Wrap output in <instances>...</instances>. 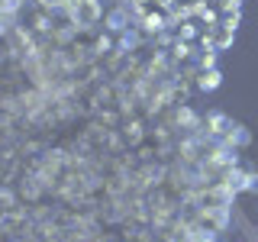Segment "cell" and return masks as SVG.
<instances>
[{
  "instance_id": "1",
  "label": "cell",
  "mask_w": 258,
  "mask_h": 242,
  "mask_svg": "<svg viewBox=\"0 0 258 242\" xmlns=\"http://www.w3.org/2000/svg\"><path fill=\"white\" fill-rule=\"evenodd\" d=\"M68 13H71V20H75L78 29H91V26H97V20H100L103 10H100V0H71Z\"/></svg>"
},
{
  "instance_id": "2",
  "label": "cell",
  "mask_w": 258,
  "mask_h": 242,
  "mask_svg": "<svg viewBox=\"0 0 258 242\" xmlns=\"http://www.w3.org/2000/svg\"><path fill=\"white\" fill-rule=\"evenodd\" d=\"M248 181H252V174H242V171H232L229 174V191H248Z\"/></svg>"
},
{
  "instance_id": "3",
  "label": "cell",
  "mask_w": 258,
  "mask_h": 242,
  "mask_svg": "<svg viewBox=\"0 0 258 242\" xmlns=\"http://www.w3.org/2000/svg\"><path fill=\"white\" fill-rule=\"evenodd\" d=\"M220 84H223V75H220V71H207V75L200 78V87H204V91H216Z\"/></svg>"
},
{
  "instance_id": "4",
  "label": "cell",
  "mask_w": 258,
  "mask_h": 242,
  "mask_svg": "<svg viewBox=\"0 0 258 242\" xmlns=\"http://www.w3.org/2000/svg\"><path fill=\"white\" fill-rule=\"evenodd\" d=\"M229 142H236V145H245L248 142V133L242 126H232V133H229Z\"/></svg>"
},
{
  "instance_id": "5",
  "label": "cell",
  "mask_w": 258,
  "mask_h": 242,
  "mask_svg": "<svg viewBox=\"0 0 258 242\" xmlns=\"http://www.w3.org/2000/svg\"><path fill=\"white\" fill-rule=\"evenodd\" d=\"M16 7H20V0H0V10L4 13H16Z\"/></svg>"
},
{
  "instance_id": "6",
  "label": "cell",
  "mask_w": 258,
  "mask_h": 242,
  "mask_svg": "<svg viewBox=\"0 0 258 242\" xmlns=\"http://www.w3.org/2000/svg\"><path fill=\"white\" fill-rule=\"evenodd\" d=\"M110 26H113V29H123V13H119V10L110 16Z\"/></svg>"
},
{
  "instance_id": "7",
  "label": "cell",
  "mask_w": 258,
  "mask_h": 242,
  "mask_svg": "<svg viewBox=\"0 0 258 242\" xmlns=\"http://www.w3.org/2000/svg\"><path fill=\"white\" fill-rule=\"evenodd\" d=\"M42 4H45V7H61L64 0H42Z\"/></svg>"
},
{
  "instance_id": "8",
  "label": "cell",
  "mask_w": 258,
  "mask_h": 242,
  "mask_svg": "<svg viewBox=\"0 0 258 242\" xmlns=\"http://www.w3.org/2000/svg\"><path fill=\"white\" fill-rule=\"evenodd\" d=\"M242 4V0H226V7H239Z\"/></svg>"
}]
</instances>
